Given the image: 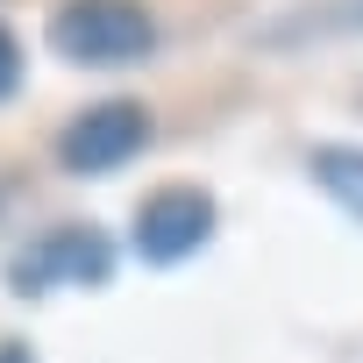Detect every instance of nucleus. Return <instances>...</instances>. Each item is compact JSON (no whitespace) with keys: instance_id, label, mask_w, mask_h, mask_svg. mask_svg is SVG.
Listing matches in <instances>:
<instances>
[{"instance_id":"nucleus-6","label":"nucleus","mask_w":363,"mask_h":363,"mask_svg":"<svg viewBox=\"0 0 363 363\" xmlns=\"http://www.w3.org/2000/svg\"><path fill=\"white\" fill-rule=\"evenodd\" d=\"M22 93V36L0 22V100H15Z\"/></svg>"},{"instance_id":"nucleus-7","label":"nucleus","mask_w":363,"mask_h":363,"mask_svg":"<svg viewBox=\"0 0 363 363\" xmlns=\"http://www.w3.org/2000/svg\"><path fill=\"white\" fill-rule=\"evenodd\" d=\"M0 363H36V349H29V342H15V335H8V342H0Z\"/></svg>"},{"instance_id":"nucleus-5","label":"nucleus","mask_w":363,"mask_h":363,"mask_svg":"<svg viewBox=\"0 0 363 363\" xmlns=\"http://www.w3.org/2000/svg\"><path fill=\"white\" fill-rule=\"evenodd\" d=\"M306 178L363 228V143H313L306 150Z\"/></svg>"},{"instance_id":"nucleus-4","label":"nucleus","mask_w":363,"mask_h":363,"mask_svg":"<svg viewBox=\"0 0 363 363\" xmlns=\"http://www.w3.org/2000/svg\"><path fill=\"white\" fill-rule=\"evenodd\" d=\"M214 221H221V207H214L207 186H157L135 207L128 242H135L143 264H186V257H200L214 242Z\"/></svg>"},{"instance_id":"nucleus-2","label":"nucleus","mask_w":363,"mask_h":363,"mask_svg":"<svg viewBox=\"0 0 363 363\" xmlns=\"http://www.w3.org/2000/svg\"><path fill=\"white\" fill-rule=\"evenodd\" d=\"M114 278V242L86 221H65V228H43L29 250L8 257V292L15 299H43L57 285H107Z\"/></svg>"},{"instance_id":"nucleus-1","label":"nucleus","mask_w":363,"mask_h":363,"mask_svg":"<svg viewBox=\"0 0 363 363\" xmlns=\"http://www.w3.org/2000/svg\"><path fill=\"white\" fill-rule=\"evenodd\" d=\"M43 36H50V50L65 65L121 72V65H143L157 50V15L143 0H65Z\"/></svg>"},{"instance_id":"nucleus-3","label":"nucleus","mask_w":363,"mask_h":363,"mask_svg":"<svg viewBox=\"0 0 363 363\" xmlns=\"http://www.w3.org/2000/svg\"><path fill=\"white\" fill-rule=\"evenodd\" d=\"M150 135H157V121H150L143 100H100V107H86V114L65 121L57 164H65L72 178H107V171H121L128 157H143Z\"/></svg>"}]
</instances>
